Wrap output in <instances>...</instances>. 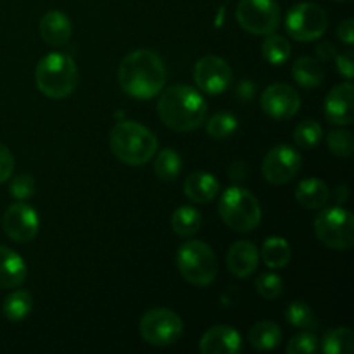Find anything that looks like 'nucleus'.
I'll return each instance as SVG.
<instances>
[{
	"label": "nucleus",
	"instance_id": "1",
	"mask_svg": "<svg viewBox=\"0 0 354 354\" xmlns=\"http://www.w3.org/2000/svg\"><path fill=\"white\" fill-rule=\"evenodd\" d=\"M118 80L124 92L135 99L147 100L159 95L166 83V68L156 52L138 48L121 61Z\"/></svg>",
	"mask_w": 354,
	"mask_h": 354
},
{
	"label": "nucleus",
	"instance_id": "2",
	"mask_svg": "<svg viewBox=\"0 0 354 354\" xmlns=\"http://www.w3.org/2000/svg\"><path fill=\"white\" fill-rule=\"evenodd\" d=\"M207 106L196 88L173 85L162 90L158 102V114L162 123L175 131H192L206 120Z\"/></svg>",
	"mask_w": 354,
	"mask_h": 354
},
{
	"label": "nucleus",
	"instance_id": "3",
	"mask_svg": "<svg viewBox=\"0 0 354 354\" xmlns=\"http://www.w3.org/2000/svg\"><path fill=\"white\" fill-rule=\"evenodd\" d=\"M109 145L121 162L142 166L158 152V138L144 124L137 121H121L111 130Z\"/></svg>",
	"mask_w": 354,
	"mask_h": 354
},
{
	"label": "nucleus",
	"instance_id": "4",
	"mask_svg": "<svg viewBox=\"0 0 354 354\" xmlns=\"http://www.w3.org/2000/svg\"><path fill=\"white\" fill-rule=\"evenodd\" d=\"M35 82L45 97L61 100L75 92L78 85V69L68 54L52 52L38 62Z\"/></svg>",
	"mask_w": 354,
	"mask_h": 354
},
{
	"label": "nucleus",
	"instance_id": "5",
	"mask_svg": "<svg viewBox=\"0 0 354 354\" xmlns=\"http://www.w3.org/2000/svg\"><path fill=\"white\" fill-rule=\"evenodd\" d=\"M218 211L227 227L248 234L261 223V206L249 190L234 185L221 196Z\"/></svg>",
	"mask_w": 354,
	"mask_h": 354
},
{
	"label": "nucleus",
	"instance_id": "6",
	"mask_svg": "<svg viewBox=\"0 0 354 354\" xmlns=\"http://www.w3.org/2000/svg\"><path fill=\"white\" fill-rule=\"evenodd\" d=\"M176 266L183 279L196 287H207L218 273V261L213 249L201 241H189L176 252Z\"/></svg>",
	"mask_w": 354,
	"mask_h": 354
},
{
	"label": "nucleus",
	"instance_id": "7",
	"mask_svg": "<svg viewBox=\"0 0 354 354\" xmlns=\"http://www.w3.org/2000/svg\"><path fill=\"white\" fill-rule=\"evenodd\" d=\"M318 241L330 249L346 251L354 244V216L344 207L322 211L315 220Z\"/></svg>",
	"mask_w": 354,
	"mask_h": 354
},
{
	"label": "nucleus",
	"instance_id": "8",
	"mask_svg": "<svg viewBox=\"0 0 354 354\" xmlns=\"http://www.w3.org/2000/svg\"><path fill=\"white\" fill-rule=\"evenodd\" d=\"M183 332L182 318L168 308L149 310L140 320V335L147 344L166 348L175 344Z\"/></svg>",
	"mask_w": 354,
	"mask_h": 354
},
{
	"label": "nucleus",
	"instance_id": "9",
	"mask_svg": "<svg viewBox=\"0 0 354 354\" xmlns=\"http://www.w3.org/2000/svg\"><path fill=\"white\" fill-rule=\"evenodd\" d=\"M235 16L239 24L252 35L266 37L280 26V7L275 0H241Z\"/></svg>",
	"mask_w": 354,
	"mask_h": 354
},
{
	"label": "nucleus",
	"instance_id": "10",
	"mask_svg": "<svg viewBox=\"0 0 354 354\" xmlns=\"http://www.w3.org/2000/svg\"><path fill=\"white\" fill-rule=\"evenodd\" d=\"M328 26V17L325 10L317 3L303 2L289 10L286 28L289 37L299 41H313L325 33Z\"/></svg>",
	"mask_w": 354,
	"mask_h": 354
},
{
	"label": "nucleus",
	"instance_id": "11",
	"mask_svg": "<svg viewBox=\"0 0 354 354\" xmlns=\"http://www.w3.org/2000/svg\"><path fill=\"white\" fill-rule=\"evenodd\" d=\"M301 169V156L294 147L286 144L270 149L261 165L263 176L272 185L290 182Z\"/></svg>",
	"mask_w": 354,
	"mask_h": 354
},
{
	"label": "nucleus",
	"instance_id": "12",
	"mask_svg": "<svg viewBox=\"0 0 354 354\" xmlns=\"http://www.w3.org/2000/svg\"><path fill=\"white\" fill-rule=\"evenodd\" d=\"M194 80L203 92L220 95L230 86L232 69L225 59L218 55H206L199 59L194 68Z\"/></svg>",
	"mask_w": 354,
	"mask_h": 354
},
{
	"label": "nucleus",
	"instance_id": "13",
	"mask_svg": "<svg viewBox=\"0 0 354 354\" xmlns=\"http://www.w3.org/2000/svg\"><path fill=\"white\" fill-rule=\"evenodd\" d=\"M2 225L7 237L16 242H30L37 237L40 220H38V213L33 207L19 201V203L7 207L6 213H3Z\"/></svg>",
	"mask_w": 354,
	"mask_h": 354
},
{
	"label": "nucleus",
	"instance_id": "14",
	"mask_svg": "<svg viewBox=\"0 0 354 354\" xmlns=\"http://www.w3.org/2000/svg\"><path fill=\"white\" fill-rule=\"evenodd\" d=\"M261 107L273 120H290L301 107V97L287 83H273L263 92Z\"/></svg>",
	"mask_w": 354,
	"mask_h": 354
},
{
	"label": "nucleus",
	"instance_id": "15",
	"mask_svg": "<svg viewBox=\"0 0 354 354\" xmlns=\"http://www.w3.org/2000/svg\"><path fill=\"white\" fill-rule=\"evenodd\" d=\"M353 85L351 83H341L328 92L325 99V116L330 123L339 127H348L354 121L353 111Z\"/></svg>",
	"mask_w": 354,
	"mask_h": 354
},
{
	"label": "nucleus",
	"instance_id": "16",
	"mask_svg": "<svg viewBox=\"0 0 354 354\" xmlns=\"http://www.w3.org/2000/svg\"><path fill=\"white\" fill-rule=\"evenodd\" d=\"M199 349L204 354H235L242 349L241 334L228 325H216L203 335Z\"/></svg>",
	"mask_w": 354,
	"mask_h": 354
},
{
	"label": "nucleus",
	"instance_id": "17",
	"mask_svg": "<svg viewBox=\"0 0 354 354\" xmlns=\"http://www.w3.org/2000/svg\"><path fill=\"white\" fill-rule=\"evenodd\" d=\"M259 263V252L252 242L249 241H239L228 249L227 254V265L232 275L237 279H245V277L252 275L258 268Z\"/></svg>",
	"mask_w": 354,
	"mask_h": 354
},
{
	"label": "nucleus",
	"instance_id": "18",
	"mask_svg": "<svg viewBox=\"0 0 354 354\" xmlns=\"http://www.w3.org/2000/svg\"><path fill=\"white\" fill-rule=\"evenodd\" d=\"M73 26L69 17L61 10H48L40 21V35L52 47H61L71 38Z\"/></svg>",
	"mask_w": 354,
	"mask_h": 354
},
{
	"label": "nucleus",
	"instance_id": "19",
	"mask_svg": "<svg viewBox=\"0 0 354 354\" xmlns=\"http://www.w3.org/2000/svg\"><path fill=\"white\" fill-rule=\"evenodd\" d=\"M218 190H220V182L211 173H192V175L187 176L185 183H183L185 196L197 204L211 203L216 197Z\"/></svg>",
	"mask_w": 354,
	"mask_h": 354
},
{
	"label": "nucleus",
	"instance_id": "20",
	"mask_svg": "<svg viewBox=\"0 0 354 354\" xmlns=\"http://www.w3.org/2000/svg\"><path fill=\"white\" fill-rule=\"evenodd\" d=\"M26 280V263L12 249L0 245V287L14 289Z\"/></svg>",
	"mask_w": 354,
	"mask_h": 354
},
{
	"label": "nucleus",
	"instance_id": "21",
	"mask_svg": "<svg viewBox=\"0 0 354 354\" xmlns=\"http://www.w3.org/2000/svg\"><path fill=\"white\" fill-rule=\"evenodd\" d=\"M330 199L327 183L318 178H306L297 185L296 201L306 209H322Z\"/></svg>",
	"mask_w": 354,
	"mask_h": 354
},
{
	"label": "nucleus",
	"instance_id": "22",
	"mask_svg": "<svg viewBox=\"0 0 354 354\" xmlns=\"http://www.w3.org/2000/svg\"><path fill=\"white\" fill-rule=\"evenodd\" d=\"M249 342L258 351H272L282 342V330L275 322H259L249 330Z\"/></svg>",
	"mask_w": 354,
	"mask_h": 354
},
{
	"label": "nucleus",
	"instance_id": "23",
	"mask_svg": "<svg viewBox=\"0 0 354 354\" xmlns=\"http://www.w3.org/2000/svg\"><path fill=\"white\" fill-rule=\"evenodd\" d=\"M292 76L303 88H318L324 83L325 73L313 57H299L292 66Z\"/></svg>",
	"mask_w": 354,
	"mask_h": 354
},
{
	"label": "nucleus",
	"instance_id": "24",
	"mask_svg": "<svg viewBox=\"0 0 354 354\" xmlns=\"http://www.w3.org/2000/svg\"><path fill=\"white\" fill-rule=\"evenodd\" d=\"M290 245L286 239L282 237H270L266 239L261 249V258L268 268L280 270L289 265L290 261Z\"/></svg>",
	"mask_w": 354,
	"mask_h": 354
},
{
	"label": "nucleus",
	"instance_id": "25",
	"mask_svg": "<svg viewBox=\"0 0 354 354\" xmlns=\"http://www.w3.org/2000/svg\"><path fill=\"white\" fill-rule=\"evenodd\" d=\"M201 225H203V220H201L199 211L190 206L178 207L171 216V228L178 237H192L201 230Z\"/></svg>",
	"mask_w": 354,
	"mask_h": 354
},
{
	"label": "nucleus",
	"instance_id": "26",
	"mask_svg": "<svg viewBox=\"0 0 354 354\" xmlns=\"http://www.w3.org/2000/svg\"><path fill=\"white\" fill-rule=\"evenodd\" d=\"M33 310V297L28 290H16L3 301V315L10 322H21L28 318Z\"/></svg>",
	"mask_w": 354,
	"mask_h": 354
},
{
	"label": "nucleus",
	"instance_id": "27",
	"mask_svg": "<svg viewBox=\"0 0 354 354\" xmlns=\"http://www.w3.org/2000/svg\"><path fill=\"white\" fill-rule=\"evenodd\" d=\"M322 351L325 354H349L354 351V334L346 327L334 328L325 334L322 341Z\"/></svg>",
	"mask_w": 354,
	"mask_h": 354
},
{
	"label": "nucleus",
	"instance_id": "28",
	"mask_svg": "<svg viewBox=\"0 0 354 354\" xmlns=\"http://www.w3.org/2000/svg\"><path fill=\"white\" fill-rule=\"evenodd\" d=\"M261 54L272 66H282L290 57V44L287 38L280 35L270 33L266 35L265 41L261 45Z\"/></svg>",
	"mask_w": 354,
	"mask_h": 354
},
{
	"label": "nucleus",
	"instance_id": "29",
	"mask_svg": "<svg viewBox=\"0 0 354 354\" xmlns=\"http://www.w3.org/2000/svg\"><path fill=\"white\" fill-rule=\"evenodd\" d=\"M286 318L292 327L301 328V330H317L320 327V322L315 317L313 310L304 301H294V303H290L287 306Z\"/></svg>",
	"mask_w": 354,
	"mask_h": 354
},
{
	"label": "nucleus",
	"instance_id": "30",
	"mask_svg": "<svg viewBox=\"0 0 354 354\" xmlns=\"http://www.w3.org/2000/svg\"><path fill=\"white\" fill-rule=\"evenodd\" d=\"M154 171L165 182L175 180L182 171V159H180L178 152L173 149H162L156 158Z\"/></svg>",
	"mask_w": 354,
	"mask_h": 354
},
{
	"label": "nucleus",
	"instance_id": "31",
	"mask_svg": "<svg viewBox=\"0 0 354 354\" xmlns=\"http://www.w3.org/2000/svg\"><path fill=\"white\" fill-rule=\"evenodd\" d=\"M324 138V130L322 124L313 120L303 121L294 130V142L301 149H315Z\"/></svg>",
	"mask_w": 354,
	"mask_h": 354
},
{
	"label": "nucleus",
	"instance_id": "32",
	"mask_svg": "<svg viewBox=\"0 0 354 354\" xmlns=\"http://www.w3.org/2000/svg\"><path fill=\"white\" fill-rule=\"evenodd\" d=\"M207 133L213 138H227L237 131V118L230 113H218L207 121Z\"/></svg>",
	"mask_w": 354,
	"mask_h": 354
},
{
	"label": "nucleus",
	"instance_id": "33",
	"mask_svg": "<svg viewBox=\"0 0 354 354\" xmlns=\"http://www.w3.org/2000/svg\"><path fill=\"white\" fill-rule=\"evenodd\" d=\"M327 144L332 154L339 158H349L354 151L353 133L348 130H332L327 135Z\"/></svg>",
	"mask_w": 354,
	"mask_h": 354
},
{
	"label": "nucleus",
	"instance_id": "34",
	"mask_svg": "<svg viewBox=\"0 0 354 354\" xmlns=\"http://www.w3.org/2000/svg\"><path fill=\"white\" fill-rule=\"evenodd\" d=\"M256 290L263 299L273 301L282 296L283 292V280L275 273H261L256 279Z\"/></svg>",
	"mask_w": 354,
	"mask_h": 354
},
{
	"label": "nucleus",
	"instance_id": "35",
	"mask_svg": "<svg viewBox=\"0 0 354 354\" xmlns=\"http://www.w3.org/2000/svg\"><path fill=\"white\" fill-rule=\"evenodd\" d=\"M318 337L311 332H303V334L296 335V337L290 339V342L287 344V353L289 354H315L320 349L318 346Z\"/></svg>",
	"mask_w": 354,
	"mask_h": 354
},
{
	"label": "nucleus",
	"instance_id": "36",
	"mask_svg": "<svg viewBox=\"0 0 354 354\" xmlns=\"http://www.w3.org/2000/svg\"><path fill=\"white\" fill-rule=\"evenodd\" d=\"M10 196L16 201H26L30 199L35 194V180L33 176L28 175V173H21V175L14 176L12 182H10Z\"/></svg>",
	"mask_w": 354,
	"mask_h": 354
},
{
	"label": "nucleus",
	"instance_id": "37",
	"mask_svg": "<svg viewBox=\"0 0 354 354\" xmlns=\"http://www.w3.org/2000/svg\"><path fill=\"white\" fill-rule=\"evenodd\" d=\"M14 171V158L6 145L0 144V183L7 182Z\"/></svg>",
	"mask_w": 354,
	"mask_h": 354
},
{
	"label": "nucleus",
	"instance_id": "38",
	"mask_svg": "<svg viewBox=\"0 0 354 354\" xmlns=\"http://www.w3.org/2000/svg\"><path fill=\"white\" fill-rule=\"evenodd\" d=\"M335 62H337V71L341 73L344 78L351 80L353 78V68H354L353 50L344 52V54H341V55H335Z\"/></svg>",
	"mask_w": 354,
	"mask_h": 354
},
{
	"label": "nucleus",
	"instance_id": "39",
	"mask_svg": "<svg viewBox=\"0 0 354 354\" xmlns=\"http://www.w3.org/2000/svg\"><path fill=\"white\" fill-rule=\"evenodd\" d=\"M337 35L346 45H353L354 41V21L349 17V19L342 21L341 26L337 28Z\"/></svg>",
	"mask_w": 354,
	"mask_h": 354
},
{
	"label": "nucleus",
	"instance_id": "40",
	"mask_svg": "<svg viewBox=\"0 0 354 354\" xmlns=\"http://www.w3.org/2000/svg\"><path fill=\"white\" fill-rule=\"evenodd\" d=\"M228 173H230V178L234 180L235 183H239L242 182V180L248 178V166L242 161H235L234 165L230 166V169H228Z\"/></svg>",
	"mask_w": 354,
	"mask_h": 354
},
{
	"label": "nucleus",
	"instance_id": "41",
	"mask_svg": "<svg viewBox=\"0 0 354 354\" xmlns=\"http://www.w3.org/2000/svg\"><path fill=\"white\" fill-rule=\"evenodd\" d=\"M317 55L322 62H328L337 55V52H335L334 45L328 44V41H324V44H320L317 47Z\"/></svg>",
	"mask_w": 354,
	"mask_h": 354
},
{
	"label": "nucleus",
	"instance_id": "42",
	"mask_svg": "<svg viewBox=\"0 0 354 354\" xmlns=\"http://www.w3.org/2000/svg\"><path fill=\"white\" fill-rule=\"evenodd\" d=\"M239 97L244 100H249L252 97V85L251 82H241V85H239Z\"/></svg>",
	"mask_w": 354,
	"mask_h": 354
},
{
	"label": "nucleus",
	"instance_id": "43",
	"mask_svg": "<svg viewBox=\"0 0 354 354\" xmlns=\"http://www.w3.org/2000/svg\"><path fill=\"white\" fill-rule=\"evenodd\" d=\"M346 197H348V192H346V187H339L337 194H335V199H337V203H344Z\"/></svg>",
	"mask_w": 354,
	"mask_h": 354
},
{
	"label": "nucleus",
	"instance_id": "44",
	"mask_svg": "<svg viewBox=\"0 0 354 354\" xmlns=\"http://www.w3.org/2000/svg\"><path fill=\"white\" fill-rule=\"evenodd\" d=\"M335 2H351V0H335Z\"/></svg>",
	"mask_w": 354,
	"mask_h": 354
}]
</instances>
